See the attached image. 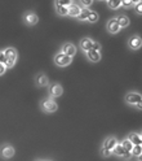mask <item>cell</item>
Masks as SVG:
<instances>
[{
    "instance_id": "6da1fadb",
    "label": "cell",
    "mask_w": 142,
    "mask_h": 161,
    "mask_svg": "<svg viewBox=\"0 0 142 161\" xmlns=\"http://www.w3.org/2000/svg\"><path fill=\"white\" fill-rule=\"evenodd\" d=\"M71 61H73V57L63 53V52H59L54 56V63L58 66H67L71 64Z\"/></svg>"
},
{
    "instance_id": "7a4b0ae2",
    "label": "cell",
    "mask_w": 142,
    "mask_h": 161,
    "mask_svg": "<svg viewBox=\"0 0 142 161\" xmlns=\"http://www.w3.org/2000/svg\"><path fill=\"white\" fill-rule=\"evenodd\" d=\"M5 56H7V64L5 66L7 68H12L16 63V60H17V52H16V49L14 48H7L5 49Z\"/></svg>"
},
{
    "instance_id": "3957f363",
    "label": "cell",
    "mask_w": 142,
    "mask_h": 161,
    "mask_svg": "<svg viewBox=\"0 0 142 161\" xmlns=\"http://www.w3.org/2000/svg\"><path fill=\"white\" fill-rule=\"evenodd\" d=\"M113 153H114L115 156H119V157H129V156L132 155L130 151H127V149L123 147V144H118V143H116V146L113 148Z\"/></svg>"
},
{
    "instance_id": "277c9868",
    "label": "cell",
    "mask_w": 142,
    "mask_h": 161,
    "mask_svg": "<svg viewBox=\"0 0 142 161\" xmlns=\"http://www.w3.org/2000/svg\"><path fill=\"white\" fill-rule=\"evenodd\" d=\"M42 108L45 110V112L52 113V112H56L57 110V104L53 102L52 99H45L42 102Z\"/></svg>"
},
{
    "instance_id": "5b68a950",
    "label": "cell",
    "mask_w": 142,
    "mask_h": 161,
    "mask_svg": "<svg viewBox=\"0 0 142 161\" xmlns=\"http://www.w3.org/2000/svg\"><path fill=\"white\" fill-rule=\"evenodd\" d=\"M128 47L130 49H138L139 47H142V39L138 35H132L128 40Z\"/></svg>"
},
{
    "instance_id": "8992f818",
    "label": "cell",
    "mask_w": 142,
    "mask_h": 161,
    "mask_svg": "<svg viewBox=\"0 0 142 161\" xmlns=\"http://www.w3.org/2000/svg\"><path fill=\"white\" fill-rule=\"evenodd\" d=\"M106 27H107V31H109V33H111V34H115V33H118L119 30L121 29L116 18H111L110 21H107Z\"/></svg>"
},
{
    "instance_id": "52a82bcc",
    "label": "cell",
    "mask_w": 142,
    "mask_h": 161,
    "mask_svg": "<svg viewBox=\"0 0 142 161\" xmlns=\"http://www.w3.org/2000/svg\"><path fill=\"white\" fill-rule=\"evenodd\" d=\"M0 155H2V157H4V158L12 157L14 155V148L9 144H4V146L0 147Z\"/></svg>"
},
{
    "instance_id": "ba28073f",
    "label": "cell",
    "mask_w": 142,
    "mask_h": 161,
    "mask_svg": "<svg viewBox=\"0 0 142 161\" xmlns=\"http://www.w3.org/2000/svg\"><path fill=\"white\" fill-rule=\"evenodd\" d=\"M141 100H142V96L137 92H129L125 96V102L130 105H136L138 102H141Z\"/></svg>"
},
{
    "instance_id": "9c48e42d",
    "label": "cell",
    "mask_w": 142,
    "mask_h": 161,
    "mask_svg": "<svg viewBox=\"0 0 142 161\" xmlns=\"http://www.w3.org/2000/svg\"><path fill=\"white\" fill-rule=\"evenodd\" d=\"M61 52H63V53H66V55L73 57L76 53V47L73 43H65L62 46V48H61Z\"/></svg>"
},
{
    "instance_id": "30bf717a",
    "label": "cell",
    "mask_w": 142,
    "mask_h": 161,
    "mask_svg": "<svg viewBox=\"0 0 142 161\" xmlns=\"http://www.w3.org/2000/svg\"><path fill=\"white\" fill-rule=\"evenodd\" d=\"M49 92H50V95H52V96L57 97V96L62 95L63 88H62V86H61L59 83H53V85H50V87H49Z\"/></svg>"
},
{
    "instance_id": "8fae6325",
    "label": "cell",
    "mask_w": 142,
    "mask_h": 161,
    "mask_svg": "<svg viewBox=\"0 0 142 161\" xmlns=\"http://www.w3.org/2000/svg\"><path fill=\"white\" fill-rule=\"evenodd\" d=\"M87 56H88V58L90 60V61H93V63H97L101 60V52L96 51V49H93V48L87 51Z\"/></svg>"
},
{
    "instance_id": "7c38bea8",
    "label": "cell",
    "mask_w": 142,
    "mask_h": 161,
    "mask_svg": "<svg viewBox=\"0 0 142 161\" xmlns=\"http://www.w3.org/2000/svg\"><path fill=\"white\" fill-rule=\"evenodd\" d=\"M23 19H25V22L28 24V25H35L38 22V16L34 12H27V13H25Z\"/></svg>"
},
{
    "instance_id": "4fadbf2b",
    "label": "cell",
    "mask_w": 142,
    "mask_h": 161,
    "mask_svg": "<svg viewBox=\"0 0 142 161\" xmlns=\"http://www.w3.org/2000/svg\"><path fill=\"white\" fill-rule=\"evenodd\" d=\"M93 40L92 39H89V38H84L82 39V42H80V47H82V49L84 52L89 51V49H92L93 48Z\"/></svg>"
},
{
    "instance_id": "5bb4252c",
    "label": "cell",
    "mask_w": 142,
    "mask_h": 161,
    "mask_svg": "<svg viewBox=\"0 0 142 161\" xmlns=\"http://www.w3.org/2000/svg\"><path fill=\"white\" fill-rule=\"evenodd\" d=\"M116 138H114V136H109L105 142H104V148H106V149H110V151H113V148L116 146Z\"/></svg>"
},
{
    "instance_id": "9a60e30c",
    "label": "cell",
    "mask_w": 142,
    "mask_h": 161,
    "mask_svg": "<svg viewBox=\"0 0 142 161\" xmlns=\"http://www.w3.org/2000/svg\"><path fill=\"white\" fill-rule=\"evenodd\" d=\"M35 82L39 86H47L48 85V79H47L44 73H38L36 77H35Z\"/></svg>"
},
{
    "instance_id": "2e32d148",
    "label": "cell",
    "mask_w": 142,
    "mask_h": 161,
    "mask_svg": "<svg viewBox=\"0 0 142 161\" xmlns=\"http://www.w3.org/2000/svg\"><path fill=\"white\" fill-rule=\"evenodd\" d=\"M80 11H82V8L79 5H75V4H71L68 7V16L71 17H78L80 14Z\"/></svg>"
},
{
    "instance_id": "e0dca14e",
    "label": "cell",
    "mask_w": 142,
    "mask_h": 161,
    "mask_svg": "<svg viewBox=\"0 0 142 161\" xmlns=\"http://www.w3.org/2000/svg\"><path fill=\"white\" fill-rule=\"evenodd\" d=\"M128 139L133 143V146L134 144H142V136L139 134H137V133H130L128 135Z\"/></svg>"
},
{
    "instance_id": "ac0fdd59",
    "label": "cell",
    "mask_w": 142,
    "mask_h": 161,
    "mask_svg": "<svg viewBox=\"0 0 142 161\" xmlns=\"http://www.w3.org/2000/svg\"><path fill=\"white\" fill-rule=\"evenodd\" d=\"M118 22H119V25H120V27H127L128 25H129V19H128V17L127 16H123V14H120V16H118Z\"/></svg>"
},
{
    "instance_id": "d6986e66",
    "label": "cell",
    "mask_w": 142,
    "mask_h": 161,
    "mask_svg": "<svg viewBox=\"0 0 142 161\" xmlns=\"http://www.w3.org/2000/svg\"><path fill=\"white\" fill-rule=\"evenodd\" d=\"M89 13H90V11L88 8H82V11H80V14L78 16V18L80 19V21H85V19H88V17H89Z\"/></svg>"
},
{
    "instance_id": "ffe728a7",
    "label": "cell",
    "mask_w": 142,
    "mask_h": 161,
    "mask_svg": "<svg viewBox=\"0 0 142 161\" xmlns=\"http://www.w3.org/2000/svg\"><path fill=\"white\" fill-rule=\"evenodd\" d=\"M56 11L59 16H67L68 14V7H63V5H56Z\"/></svg>"
},
{
    "instance_id": "44dd1931",
    "label": "cell",
    "mask_w": 142,
    "mask_h": 161,
    "mask_svg": "<svg viewBox=\"0 0 142 161\" xmlns=\"http://www.w3.org/2000/svg\"><path fill=\"white\" fill-rule=\"evenodd\" d=\"M142 153V144H134L133 148H132V155L138 157Z\"/></svg>"
},
{
    "instance_id": "7402d4cb",
    "label": "cell",
    "mask_w": 142,
    "mask_h": 161,
    "mask_svg": "<svg viewBox=\"0 0 142 161\" xmlns=\"http://www.w3.org/2000/svg\"><path fill=\"white\" fill-rule=\"evenodd\" d=\"M109 7L111 9H118L121 5V0H109Z\"/></svg>"
},
{
    "instance_id": "603a6c76",
    "label": "cell",
    "mask_w": 142,
    "mask_h": 161,
    "mask_svg": "<svg viewBox=\"0 0 142 161\" xmlns=\"http://www.w3.org/2000/svg\"><path fill=\"white\" fill-rule=\"evenodd\" d=\"M121 144H123V147H124L127 151H130V152H132V148H133V143H132L128 138H127L125 140H123V142H121Z\"/></svg>"
},
{
    "instance_id": "cb8c5ba5",
    "label": "cell",
    "mask_w": 142,
    "mask_h": 161,
    "mask_svg": "<svg viewBox=\"0 0 142 161\" xmlns=\"http://www.w3.org/2000/svg\"><path fill=\"white\" fill-rule=\"evenodd\" d=\"M97 19H98V14H97V12H94V11H90L89 17H88V21H89V22H96Z\"/></svg>"
},
{
    "instance_id": "d4e9b609",
    "label": "cell",
    "mask_w": 142,
    "mask_h": 161,
    "mask_svg": "<svg viewBox=\"0 0 142 161\" xmlns=\"http://www.w3.org/2000/svg\"><path fill=\"white\" fill-rule=\"evenodd\" d=\"M71 4V0H56V5H63V7H70Z\"/></svg>"
},
{
    "instance_id": "484cf974",
    "label": "cell",
    "mask_w": 142,
    "mask_h": 161,
    "mask_svg": "<svg viewBox=\"0 0 142 161\" xmlns=\"http://www.w3.org/2000/svg\"><path fill=\"white\" fill-rule=\"evenodd\" d=\"M134 11H136L137 14H142V0H141L138 4L134 5Z\"/></svg>"
},
{
    "instance_id": "4316f807",
    "label": "cell",
    "mask_w": 142,
    "mask_h": 161,
    "mask_svg": "<svg viewBox=\"0 0 142 161\" xmlns=\"http://www.w3.org/2000/svg\"><path fill=\"white\" fill-rule=\"evenodd\" d=\"M0 63L7 64V56H5V52L4 51H0Z\"/></svg>"
},
{
    "instance_id": "83f0119b",
    "label": "cell",
    "mask_w": 142,
    "mask_h": 161,
    "mask_svg": "<svg viewBox=\"0 0 142 161\" xmlns=\"http://www.w3.org/2000/svg\"><path fill=\"white\" fill-rule=\"evenodd\" d=\"M132 4V0H121V5L123 7H129Z\"/></svg>"
},
{
    "instance_id": "f1b7e54d",
    "label": "cell",
    "mask_w": 142,
    "mask_h": 161,
    "mask_svg": "<svg viewBox=\"0 0 142 161\" xmlns=\"http://www.w3.org/2000/svg\"><path fill=\"white\" fill-rule=\"evenodd\" d=\"M5 69H7L5 64H3V63H0V75H2V74H4V72H5Z\"/></svg>"
},
{
    "instance_id": "f546056e",
    "label": "cell",
    "mask_w": 142,
    "mask_h": 161,
    "mask_svg": "<svg viewBox=\"0 0 142 161\" xmlns=\"http://www.w3.org/2000/svg\"><path fill=\"white\" fill-rule=\"evenodd\" d=\"M93 0H80V3H82L83 5H90L92 4Z\"/></svg>"
},
{
    "instance_id": "4dcf8cb0",
    "label": "cell",
    "mask_w": 142,
    "mask_h": 161,
    "mask_svg": "<svg viewBox=\"0 0 142 161\" xmlns=\"http://www.w3.org/2000/svg\"><path fill=\"white\" fill-rule=\"evenodd\" d=\"M102 151H104L102 153H104V156H105V157H109V156L111 155V152H113V151H111V152H110V149H106V148H104Z\"/></svg>"
},
{
    "instance_id": "1f68e13d",
    "label": "cell",
    "mask_w": 142,
    "mask_h": 161,
    "mask_svg": "<svg viewBox=\"0 0 142 161\" xmlns=\"http://www.w3.org/2000/svg\"><path fill=\"white\" fill-rule=\"evenodd\" d=\"M93 49H96V51H99V52H101V47H99V44L96 43V42L93 43Z\"/></svg>"
},
{
    "instance_id": "d6a6232c",
    "label": "cell",
    "mask_w": 142,
    "mask_h": 161,
    "mask_svg": "<svg viewBox=\"0 0 142 161\" xmlns=\"http://www.w3.org/2000/svg\"><path fill=\"white\" fill-rule=\"evenodd\" d=\"M136 107H137V109H141V110H142V100L136 104Z\"/></svg>"
},
{
    "instance_id": "836d02e7",
    "label": "cell",
    "mask_w": 142,
    "mask_h": 161,
    "mask_svg": "<svg viewBox=\"0 0 142 161\" xmlns=\"http://www.w3.org/2000/svg\"><path fill=\"white\" fill-rule=\"evenodd\" d=\"M139 2H141V0H132V4H134V5H136V4H138Z\"/></svg>"
},
{
    "instance_id": "e575fe53",
    "label": "cell",
    "mask_w": 142,
    "mask_h": 161,
    "mask_svg": "<svg viewBox=\"0 0 142 161\" xmlns=\"http://www.w3.org/2000/svg\"><path fill=\"white\" fill-rule=\"evenodd\" d=\"M138 158H139V160H141V161H142V153H141V155H139V156H138Z\"/></svg>"
},
{
    "instance_id": "d590c367",
    "label": "cell",
    "mask_w": 142,
    "mask_h": 161,
    "mask_svg": "<svg viewBox=\"0 0 142 161\" xmlns=\"http://www.w3.org/2000/svg\"><path fill=\"white\" fill-rule=\"evenodd\" d=\"M141 136H142V135H141Z\"/></svg>"
}]
</instances>
